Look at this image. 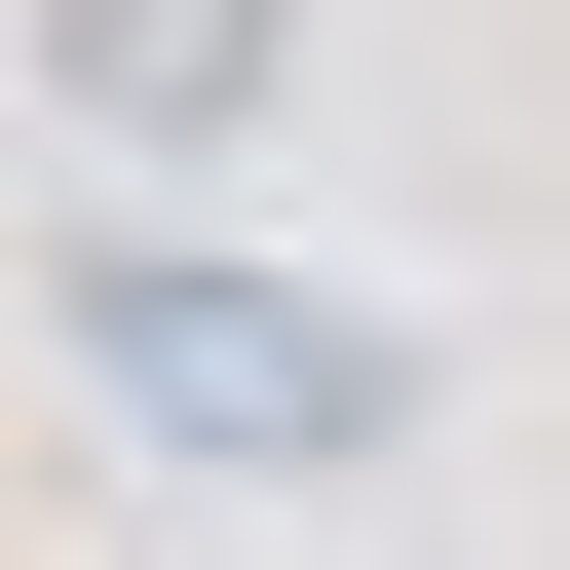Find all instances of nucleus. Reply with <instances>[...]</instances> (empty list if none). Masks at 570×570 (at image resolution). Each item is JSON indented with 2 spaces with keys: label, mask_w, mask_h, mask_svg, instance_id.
<instances>
[{
  "label": "nucleus",
  "mask_w": 570,
  "mask_h": 570,
  "mask_svg": "<svg viewBox=\"0 0 570 570\" xmlns=\"http://www.w3.org/2000/svg\"><path fill=\"white\" fill-rule=\"evenodd\" d=\"M39 343H77V419H115L153 494H343V456H419V305H343V266H266V228H190V190H115V228L39 266Z\"/></svg>",
  "instance_id": "nucleus-1"
},
{
  "label": "nucleus",
  "mask_w": 570,
  "mask_h": 570,
  "mask_svg": "<svg viewBox=\"0 0 570 570\" xmlns=\"http://www.w3.org/2000/svg\"><path fill=\"white\" fill-rule=\"evenodd\" d=\"M0 39H39V115L115 190H228L266 115H305V0H0Z\"/></svg>",
  "instance_id": "nucleus-2"
},
{
  "label": "nucleus",
  "mask_w": 570,
  "mask_h": 570,
  "mask_svg": "<svg viewBox=\"0 0 570 570\" xmlns=\"http://www.w3.org/2000/svg\"><path fill=\"white\" fill-rule=\"evenodd\" d=\"M115 570H228V532H115Z\"/></svg>",
  "instance_id": "nucleus-3"
}]
</instances>
